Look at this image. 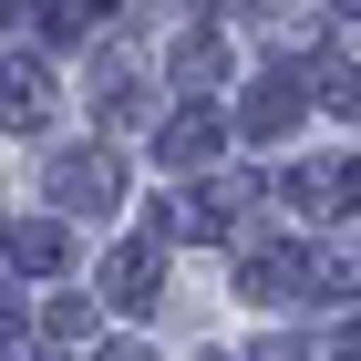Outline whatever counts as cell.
<instances>
[{
    "label": "cell",
    "instance_id": "obj_1",
    "mask_svg": "<svg viewBox=\"0 0 361 361\" xmlns=\"http://www.w3.org/2000/svg\"><path fill=\"white\" fill-rule=\"evenodd\" d=\"M114 186H124V176H114V155H104V145H83V155H52V196L73 207V217H104V207H114Z\"/></svg>",
    "mask_w": 361,
    "mask_h": 361
},
{
    "label": "cell",
    "instance_id": "obj_2",
    "mask_svg": "<svg viewBox=\"0 0 361 361\" xmlns=\"http://www.w3.org/2000/svg\"><path fill=\"white\" fill-rule=\"evenodd\" d=\"M42 114H52V62H42V52H11V62H0V124L31 135Z\"/></svg>",
    "mask_w": 361,
    "mask_h": 361
},
{
    "label": "cell",
    "instance_id": "obj_3",
    "mask_svg": "<svg viewBox=\"0 0 361 361\" xmlns=\"http://www.w3.org/2000/svg\"><path fill=\"white\" fill-rule=\"evenodd\" d=\"M104 300L114 310H155L166 300V248H155V238H145V248H114L104 258Z\"/></svg>",
    "mask_w": 361,
    "mask_h": 361
},
{
    "label": "cell",
    "instance_id": "obj_4",
    "mask_svg": "<svg viewBox=\"0 0 361 361\" xmlns=\"http://www.w3.org/2000/svg\"><path fill=\"white\" fill-rule=\"evenodd\" d=\"M217 145H227V114L217 104H186L176 124H155V155H166V166H207Z\"/></svg>",
    "mask_w": 361,
    "mask_h": 361
},
{
    "label": "cell",
    "instance_id": "obj_5",
    "mask_svg": "<svg viewBox=\"0 0 361 361\" xmlns=\"http://www.w3.org/2000/svg\"><path fill=\"white\" fill-rule=\"evenodd\" d=\"M351 186H361L351 166H300L289 186H279V207H289V217H341V207H351Z\"/></svg>",
    "mask_w": 361,
    "mask_h": 361
},
{
    "label": "cell",
    "instance_id": "obj_6",
    "mask_svg": "<svg viewBox=\"0 0 361 361\" xmlns=\"http://www.w3.org/2000/svg\"><path fill=\"white\" fill-rule=\"evenodd\" d=\"M300 104H310V93H300V73H269V83L248 93V135H258V145H269V135H289V124H300Z\"/></svg>",
    "mask_w": 361,
    "mask_h": 361
},
{
    "label": "cell",
    "instance_id": "obj_7",
    "mask_svg": "<svg viewBox=\"0 0 361 361\" xmlns=\"http://www.w3.org/2000/svg\"><path fill=\"white\" fill-rule=\"evenodd\" d=\"M217 73H227V42H217V31H176V83H186V93H207Z\"/></svg>",
    "mask_w": 361,
    "mask_h": 361
},
{
    "label": "cell",
    "instance_id": "obj_8",
    "mask_svg": "<svg viewBox=\"0 0 361 361\" xmlns=\"http://www.w3.org/2000/svg\"><path fill=\"white\" fill-rule=\"evenodd\" d=\"M11 258H21V269H31V279H52V269H62V258H73V238H62V227H52V217H31V227H11Z\"/></svg>",
    "mask_w": 361,
    "mask_h": 361
},
{
    "label": "cell",
    "instance_id": "obj_9",
    "mask_svg": "<svg viewBox=\"0 0 361 361\" xmlns=\"http://www.w3.org/2000/svg\"><path fill=\"white\" fill-rule=\"evenodd\" d=\"M104 21V0H42V31H93Z\"/></svg>",
    "mask_w": 361,
    "mask_h": 361
},
{
    "label": "cell",
    "instance_id": "obj_10",
    "mask_svg": "<svg viewBox=\"0 0 361 361\" xmlns=\"http://www.w3.org/2000/svg\"><path fill=\"white\" fill-rule=\"evenodd\" d=\"M42 331H52V341H83L93 310H83V300H52V310H42Z\"/></svg>",
    "mask_w": 361,
    "mask_h": 361
},
{
    "label": "cell",
    "instance_id": "obj_11",
    "mask_svg": "<svg viewBox=\"0 0 361 361\" xmlns=\"http://www.w3.org/2000/svg\"><path fill=\"white\" fill-rule=\"evenodd\" d=\"M341 361H361V320H351V331H341Z\"/></svg>",
    "mask_w": 361,
    "mask_h": 361
},
{
    "label": "cell",
    "instance_id": "obj_12",
    "mask_svg": "<svg viewBox=\"0 0 361 361\" xmlns=\"http://www.w3.org/2000/svg\"><path fill=\"white\" fill-rule=\"evenodd\" d=\"M11 331H21V310H11V300H0V341H11Z\"/></svg>",
    "mask_w": 361,
    "mask_h": 361
},
{
    "label": "cell",
    "instance_id": "obj_13",
    "mask_svg": "<svg viewBox=\"0 0 361 361\" xmlns=\"http://www.w3.org/2000/svg\"><path fill=\"white\" fill-rule=\"evenodd\" d=\"M104 361H145V351H104Z\"/></svg>",
    "mask_w": 361,
    "mask_h": 361
}]
</instances>
